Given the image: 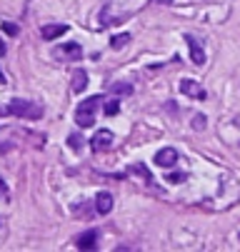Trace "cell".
Listing matches in <instances>:
<instances>
[{"mask_svg": "<svg viewBox=\"0 0 240 252\" xmlns=\"http://www.w3.org/2000/svg\"><path fill=\"white\" fill-rule=\"evenodd\" d=\"M0 115H15V118H25V120H40L43 118V107L38 102H30V100H10V105L3 107Z\"/></svg>", "mask_w": 240, "mask_h": 252, "instance_id": "cell-1", "label": "cell"}, {"mask_svg": "<svg viewBox=\"0 0 240 252\" xmlns=\"http://www.w3.org/2000/svg\"><path fill=\"white\" fill-rule=\"evenodd\" d=\"M100 102H103L100 95H90V97H85V100L78 105V110H75V123H78V127H93V123H95V110L100 107Z\"/></svg>", "mask_w": 240, "mask_h": 252, "instance_id": "cell-2", "label": "cell"}, {"mask_svg": "<svg viewBox=\"0 0 240 252\" xmlns=\"http://www.w3.org/2000/svg\"><path fill=\"white\" fill-rule=\"evenodd\" d=\"M113 132L110 130H100V132H95L93 135V140H90V148H93V153H103V150H110L113 148Z\"/></svg>", "mask_w": 240, "mask_h": 252, "instance_id": "cell-3", "label": "cell"}, {"mask_svg": "<svg viewBox=\"0 0 240 252\" xmlns=\"http://www.w3.org/2000/svg\"><path fill=\"white\" fill-rule=\"evenodd\" d=\"M53 55L60 58V60H78V58L83 55V48H80L78 43H63L60 48L53 50Z\"/></svg>", "mask_w": 240, "mask_h": 252, "instance_id": "cell-4", "label": "cell"}, {"mask_svg": "<svg viewBox=\"0 0 240 252\" xmlns=\"http://www.w3.org/2000/svg\"><path fill=\"white\" fill-rule=\"evenodd\" d=\"M180 93L188 95V97H195V100H205V97H208V93L200 88V83H195V80H190V78L180 80Z\"/></svg>", "mask_w": 240, "mask_h": 252, "instance_id": "cell-5", "label": "cell"}, {"mask_svg": "<svg viewBox=\"0 0 240 252\" xmlns=\"http://www.w3.org/2000/svg\"><path fill=\"white\" fill-rule=\"evenodd\" d=\"M178 162V150L175 148H163L155 153V165L158 167H173Z\"/></svg>", "mask_w": 240, "mask_h": 252, "instance_id": "cell-6", "label": "cell"}, {"mask_svg": "<svg viewBox=\"0 0 240 252\" xmlns=\"http://www.w3.org/2000/svg\"><path fill=\"white\" fill-rule=\"evenodd\" d=\"M110 210H113V195L105 192V190L98 192V195H95V212H98V215H108Z\"/></svg>", "mask_w": 240, "mask_h": 252, "instance_id": "cell-7", "label": "cell"}, {"mask_svg": "<svg viewBox=\"0 0 240 252\" xmlns=\"http://www.w3.org/2000/svg\"><path fill=\"white\" fill-rule=\"evenodd\" d=\"M185 43H188V48H190V58H193V63L200 67V65L205 63V53H203L198 38H193V35H185Z\"/></svg>", "mask_w": 240, "mask_h": 252, "instance_id": "cell-8", "label": "cell"}, {"mask_svg": "<svg viewBox=\"0 0 240 252\" xmlns=\"http://www.w3.org/2000/svg\"><path fill=\"white\" fill-rule=\"evenodd\" d=\"M95 242H98V232L95 230H88V232H83L75 240V247L78 250H95Z\"/></svg>", "mask_w": 240, "mask_h": 252, "instance_id": "cell-9", "label": "cell"}, {"mask_svg": "<svg viewBox=\"0 0 240 252\" xmlns=\"http://www.w3.org/2000/svg\"><path fill=\"white\" fill-rule=\"evenodd\" d=\"M65 32H68V25H45L40 30L43 40H55V38H60V35H65Z\"/></svg>", "mask_w": 240, "mask_h": 252, "instance_id": "cell-10", "label": "cell"}, {"mask_svg": "<svg viewBox=\"0 0 240 252\" xmlns=\"http://www.w3.org/2000/svg\"><path fill=\"white\" fill-rule=\"evenodd\" d=\"M88 88V73L85 70H75L73 73V93H83Z\"/></svg>", "mask_w": 240, "mask_h": 252, "instance_id": "cell-11", "label": "cell"}, {"mask_svg": "<svg viewBox=\"0 0 240 252\" xmlns=\"http://www.w3.org/2000/svg\"><path fill=\"white\" fill-rule=\"evenodd\" d=\"M128 43H130V32H120V35H113V38H110V48L113 50H120Z\"/></svg>", "mask_w": 240, "mask_h": 252, "instance_id": "cell-12", "label": "cell"}, {"mask_svg": "<svg viewBox=\"0 0 240 252\" xmlns=\"http://www.w3.org/2000/svg\"><path fill=\"white\" fill-rule=\"evenodd\" d=\"M83 142H85V140H83V137H80L78 132H73V135H68V145H70V150H75V153H78V150L83 148Z\"/></svg>", "mask_w": 240, "mask_h": 252, "instance_id": "cell-13", "label": "cell"}, {"mask_svg": "<svg viewBox=\"0 0 240 252\" xmlns=\"http://www.w3.org/2000/svg\"><path fill=\"white\" fill-rule=\"evenodd\" d=\"M188 180V175L185 172H170L168 177H165V183H173V185H180V183H185Z\"/></svg>", "mask_w": 240, "mask_h": 252, "instance_id": "cell-14", "label": "cell"}, {"mask_svg": "<svg viewBox=\"0 0 240 252\" xmlns=\"http://www.w3.org/2000/svg\"><path fill=\"white\" fill-rule=\"evenodd\" d=\"M118 110H120V100H108L105 102V115H118Z\"/></svg>", "mask_w": 240, "mask_h": 252, "instance_id": "cell-15", "label": "cell"}, {"mask_svg": "<svg viewBox=\"0 0 240 252\" xmlns=\"http://www.w3.org/2000/svg\"><path fill=\"white\" fill-rule=\"evenodd\" d=\"M130 172H138V175H143V177L148 180V183H150V172H148V167H145L143 162H140V165H133V167H130Z\"/></svg>", "mask_w": 240, "mask_h": 252, "instance_id": "cell-16", "label": "cell"}, {"mask_svg": "<svg viewBox=\"0 0 240 252\" xmlns=\"http://www.w3.org/2000/svg\"><path fill=\"white\" fill-rule=\"evenodd\" d=\"M130 93H133V88H130V85H120V83H118V85H113V95H130Z\"/></svg>", "mask_w": 240, "mask_h": 252, "instance_id": "cell-17", "label": "cell"}, {"mask_svg": "<svg viewBox=\"0 0 240 252\" xmlns=\"http://www.w3.org/2000/svg\"><path fill=\"white\" fill-rule=\"evenodd\" d=\"M0 200H10V190H8V185H5L3 177H0Z\"/></svg>", "mask_w": 240, "mask_h": 252, "instance_id": "cell-18", "label": "cell"}, {"mask_svg": "<svg viewBox=\"0 0 240 252\" xmlns=\"http://www.w3.org/2000/svg\"><path fill=\"white\" fill-rule=\"evenodd\" d=\"M193 130H205V115H195L193 118Z\"/></svg>", "mask_w": 240, "mask_h": 252, "instance_id": "cell-19", "label": "cell"}, {"mask_svg": "<svg viewBox=\"0 0 240 252\" xmlns=\"http://www.w3.org/2000/svg\"><path fill=\"white\" fill-rule=\"evenodd\" d=\"M3 30H5L8 35H18V25H15V23H3Z\"/></svg>", "mask_w": 240, "mask_h": 252, "instance_id": "cell-20", "label": "cell"}, {"mask_svg": "<svg viewBox=\"0 0 240 252\" xmlns=\"http://www.w3.org/2000/svg\"><path fill=\"white\" fill-rule=\"evenodd\" d=\"M5 53H8V48H5V43H3V40H0V58H3Z\"/></svg>", "mask_w": 240, "mask_h": 252, "instance_id": "cell-21", "label": "cell"}, {"mask_svg": "<svg viewBox=\"0 0 240 252\" xmlns=\"http://www.w3.org/2000/svg\"><path fill=\"white\" fill-rule=\"evenodd\" d=\"M153 3H158V5H170L173 0H153Z\"/></svg>", "mask_w": 240, "mask_h": 252, "instance_id": "cell-22", "label": "cell"}, {"mask_svg": "<svg viewBox=\"0 0 240 252\" xmlns=\"http://www.w3.org/2000/svg\"><path fill=\"white\" fill-rule=\"evenodd\" d=\"M3 83H5V75H3V73H0V85H3Z\"/></svg>", "mask_w": 240, "mask_h": 252, "instance_id": "cell-23", "label": "cell"}]
</instances>
